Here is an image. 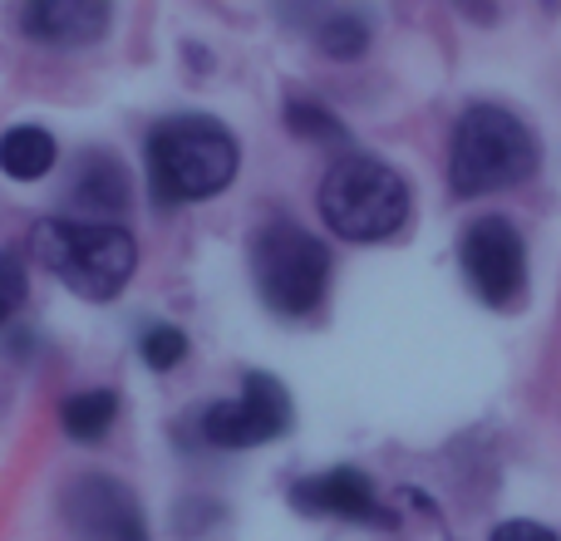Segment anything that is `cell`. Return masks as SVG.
<instances>
[{"instance_id":"11","label":"cell","mask_w":561,"mask_h":541,"mask_svg":"<svg viewBox=\"0 0 561 541\" xmlns=\"http://www.w3.org/2000/svg\"><path fill=\"white\" fill-rule=\"evenodd\" d=\"M65 197L79 207V212H89V222H99V217H108V212H124V207H128V173H124V163H118L114 153H99V148L79 153Z\"/></svg>"},{"instance_id":"17","label":"cell","mask_w":561,"mask_h":541,"mask_svg":"<svg viewBox=\"0 0 561 541\" xmlns=\"http://www.w3.org/2000/svg\"><path fill=\"white\" fill-rule=\"evenodd\" d=\"M30 296V270L15 252H0V320H10Z\"/></svg>"},{"instance_id":"2","label":"cell","mask_w":561,"mask_h":541,"mask_svg":"<svg viewBox=\"0 0 561 541\" xmlns=\"http://www.w3.org/2000/svg\"><path fill=\"white\" fill-rule=\"evenodd\" d=\"M30 252L79 300H94V306L124 296V286L138 270L134 237L114 222H89V217H45V222H35Z\"/></svg>"},{"instance_id":"18","label":"cell","mask_w":561,"mask_h":541,"mask_svg":"<svg viewBox=\"0 0 561 541\" xmlns=\"http://www.w3.org/2000/svg\"><path fill=\"white\" fill-rule=\"evenodd\" d=\"M488 541H561L552 527H542V522H527V517H513V522H497L493 527V537Z\"/></svg>"},{"instance_id":"5","label":"cell","mask_w":561,"mask_h":541,"mask_svg":"<svg viewBox=\"0 0 561 541\" xmlns=\"http://www.w3.org/2000/svg\"><path fill=\"white\" fill-rule=\"evenodd\" d=\"M252 280L272 315L306 320L330 290V246L290 217H276L252 237Z\"/></svg>"},{"instance_id":"6","label":"cell","mask_w":561,"mask_h":541,"mask_svg":"<svg viewBox=\"0 0 561 541\" xmlns=\"http://www.w3.org/2000/svg\"><path fill=\"white\" fill-rule=\"evenodd\" d=\"M203 438L213 448H262V444H276L280 434H290L296 424V408H290V394L276 375H242V394L237 399H217V404L203 408Z\"/></svg>"},{"instance_id":"7","label":"cell","mask_w":561,"mask_h":541,"mask_svg":"<svg viewBox=\"0 0 561 541\" xmlns=\"http://www.w3.org/2000/svg\"><path fill=\"white\" fill-rule=\"evenodd\" d=\"M458 266L483 306H513L527 290V242L507 217H473L458 237Z\"/></svg>"},{"instance_id":"12","label":"cell","mask_w":561,"mask_h":541,"mask_svg":"<svg viewBox=\"0 0 561 541\" xmlns=\"http://www.w3.org/2000/svg\"><path fill=\"white\" fill-rule=\"evenodd\" d=\"M59 163V143L49 128L39 124H15L0 134V173L15 177V183H35L49 177V168Z\"/></svg>"},{"instance_id":"14","label":"cell","mask_w":561,"mask_h":541,"mask_svg":"<svg viewBox=\"0 0 561 541\" xmlns=\"http://www.w3.org/2000/svg\"><path fill=\"white\" fill-rule=\"evenodd\" d=\"M316 45L325 49L330 59H359L369 49V25L365 15H350V10H335L316 25Z\"/></svg>"},{"instance_id":"4","label":"cell","mask_w":561,"mask_h":541,"mask_svg":"<svg viewBox=\"0 0 561 541\" xmlns=\"http://www.w3.org/2000/svg\"><path fill=\"white\" fill-rule=\"evenodd\" d=\"M320 217L340 242H389L409 222V183L369 153H345L320 177Z\"/></svg>"},{"instance_id":"8","label":"cell","mask_w":561,"mask_h":541,"mask_svg":"<svg viewBox=\"0 0 561 541\" xmlns=\"http://www.w3.org/2000/svg\"><path fill=\"white\" fill-rule=\"evenodd\" d=\"M59 513H65L69 532L79 541H148V522H144L138 497L108 473L75 477L59 493Z\"/></svg>"},{"instance_id":"3","label":"cell","mask_w":561,"mask_h":541,"mask_svg":"<svg viewBox=\"0 0 561 541\" xmlns=\"http://www.w3.org/2000/svg\"><path fill=\"white\" fill-rule=\"evenodd\" d=\"M533 128L503 104H468L454 124V148H448V183L458 197H483L517 187L537 173Z\"/></svg>"},{"instance_id":"13","label":"cell","mask_w":561,"mask_h":541,"mask_svg":"<svg viewBox=\"0 0 561 541\" xmlns=\"http://www.w3.org/2000/svg\"><path fill=\"white\" fill-rule=\"evenodd\" d=\"M118 418V394L114 389H79L59 404V424L75 444H99L108 434V424Z\"/></svg>"},{"instance_id":"15","label":"cell","mask_w":561,"mask_h":541,"mask_svg":"<svg viewBox=\"0 0 561 541\" xmlns=\"http://www.w3.org/2000/svg\"><path fill=\"white\" fill-rule=\"evenodd\" d=\"M286 128L296 138H310V143H345V124L330 114L325 104H310V99H290L286 104Z\"/></svg>"},{"instance_id":"16","label":"cell","mask_w":561,"mask_h":541,"mask_svg":"<svg viewBox=\"0 0 561 541\" xmlns=\"http://www.w3.org/2000/svg\"><path fill=\"white\" fill-rule=\"evenodd\" d=\"M138 355H144L148 369L168 375V369H178L187 359V335L178 325H148L144 335H138Z\"/></svg>"},{"instance_id":"9","label":"cell","mask_w":561,"mask_h":541,"mask_svg":"<svg viewBox=\"0 0 561 541\" xmlns=\"http://www.w3.org/2000/svg\"><path fill=\"white\" fill-rule=\"evenodd\" d=\"M290 507L300 517H335V522H359V527H394V513L375 497L359 468H325L290 483Z\"/></svg>"},{"instance_id":"1","label":"cell","mask_w":561,"mask_h":541,"mask_svg":"<svg viewBox=\"0 0 561 541\" xmlns=\"http://www.w3.org/2000/svg\"><path fill=\"white\" fill-rule=\"evenodd\" d=\"M148 193L158 207H187L207 203L222 187H232L237 168H242V148L217 118L187 114L163 118L148 134Z\"/></svg>"},{"instance_id":"10","label":"cell","mask_w":561,"mask_h":541,"mask_svg":"<svg viewBox=\"0 0 561 541\" xmlns=\"http://www.w3.org/2000/svg\"><path fill=\"white\" fill-rule=\"evenodd\" d=\"M114 10L104 0H35L20 10V30L45 49H89L108 35Z\"/></svg>"}]
</instances>
